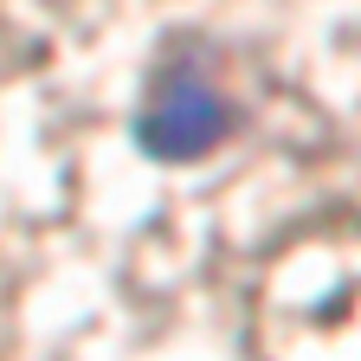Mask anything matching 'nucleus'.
I'll return each instance as SVG.
<instances>
[{
    "label": "nucleus",
    "instance_id": "nucleus-1",
    "mask_svg": "<svg viewBox=\"0 0 361 361\" xmlns=\"http://www.w3.org/2000/svg\"><path fill=\"white\" fill-rule=\"evenodd\" d=\"M233 129V104H226L219 78L194 59V52H174L155 78H149V97H142V149L161 155V161H194L207 149L226 142Z\"/></svg>",
    "mask_w": 361,
    "mask_h": 361
}]
</instances>
